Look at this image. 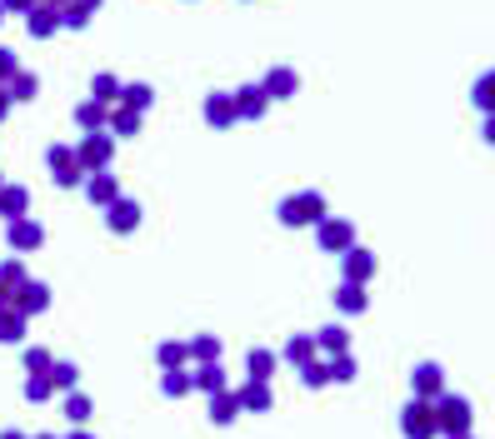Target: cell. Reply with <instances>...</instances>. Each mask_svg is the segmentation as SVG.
<instances>
[{"mask_svg":"<svg viewBox=\"0 0 495 439\" xmlns=\"http://www.w3.org/2000/svg\"><path fill=\"white\" fill-rule=\"evenodd\" d=\"M15 70H21V61H15V51H5V45H0V85H5V80H11Z\"/></svg>","mask_w":495,"mask_h":439,"instance_id":"obj_42","label":"cell"},{"mask_svg":"<svg viewBox=\"0 0 495 439\" xmlns=\"http://www.w3.org/2000/svg\"><path fill=\"white\" fill-rule=\"evenodd\" d=\"M335 260H341V275L356 280V285H370V280H375V264H381L375 250H366V245H351V250H341Z\"/></svg>","mask_w":495,"mask_h":439,"instance_id":"obj_7","label":"cell"},{"mask_svg":"<svg viewBox=\"0 0 495 439\" xmlns=\"http://www.w3.org/2000/svg\"><path fill=\"white\" fill-rule=\"evenodd\" d=\"M70 5H76V11H86V15H95L105 5V0H70Z\"/></svg>","mask_w":495,"mask_h":439,"instance_id":"obj_46","label":"cell"},{"mask_svg":"<svg viewBox=\"0 0 495 439\" xmlns=\"http://www.w3.org/2000/svg\"><path fill=\"white\" fill-rule=\"evenodd\" d=\"M186 350H191V364L220 360V339H216V335H195V339H186Z\"/></svg>","mask_w":495,"mask_h":439,"instance_id":"obj_36","label":"cell"},{"mask_svg":"<svg viewBox=\"0 0 495 439\" xmlns=\"http://www.w3.org/2000/svg\"><path fill=\"white\" fill-rule=\"evenodd\" d=\"M260 90L270 95V105H276V101H295V90H301V76H295V65H270L266 80H260Z\"/></svg>","mask_w":495,"mask_h":439,"instance_id":"obj_9","label":"cell"},{"mask_svg":"<svg viewBox=\"0 0 495 439\" xmlns=\"http://www.w3.org/2000/svg\"><path fill=\"white\" fill-rule=\"evenodd\" d=\"M276 220H280L285 230H301V215H295V200H291V195H285V200L276 205Z\"/></svg>","mask_w":495,"mask_h":439,"instance_id":"obj_41","label":"cell"},{"mask_svg":"<svg viewBox=\"0 0 495 439\" xmlns=\"http://www.w3.org/2000/svg\"><path fill=\"white\" fill-rule=\"evenodd\" d=\"M295 370H301V385L305 389H326L330 385V364L320 360V354H316V360H305V364H295Z\"/></svg>","mask_w":495,"mask_h":439,"instance_id":"obj_34","label":"cell"},{"mask_svg":"<svg viewBox=\"0 0 495 439\" xmlns=\"http://www.w3.org/2000/svg\"><path fill=\"white\" fill-rule=\"evenodd\" d=\"M291 200H295V215H301V230L330 215V205H326V195H320V190H295Z\"/></svg>","mask_w":495,"mask_h":439,"instance_id":"obj_16","label":"cell"},{"mask_svg":"<svg viewBox=\"0 0 495 439\" xmlns=\"http://www.w3.org/2000/svg\"><path fill=\"white\" fill-rule=\"evenodd\" d=\"M0 215H5V220H15V215H30V190L15 185V180H5V185H0Z\"/></svg>","mask_w":495,"mask_h":439,"instance_id":"obj_22","label":"cell"},{"mask_svg":"<svg viewBox=\"0 0 495 439\" xmlns=\"http://www.w3.org/2000/svg\"><path fill=\"white\" fill-rule=\"evenodd\" d=\"M30 5H36V0H0V11H5V15H26Z\"/></svg>","mask_w":495,"mask_h":439,"instance_id":"obj_45","label":"cell"},{"mask_svg":"<svg viewBox=\"0 0 495 439\" xmlns=\"http://www.w3.org/2000/svg\"><path fill=\"white\" fill-rule=\"evenodd\" d=\"M316 335H291L285 339V350H280V360L285 364H305V360H316Z\"/></svg>","mask_w":495,"mask_h":439,"instance_id":"obj_27","label":"cell"},{"mask_svg":"<svg viewBox=\"0 0 495 439\" xmlns=\"http://www.w3.org/2000/svg\"><path fill=\"white\" fill-rule=\"evenodd\" d=\"M26 400H30V404H51V400H55L51 375H30V379H26Z\"/></svg>","mask_w":495,"mask_h":439,"instance_id":"obj_37","label":"cell"},{"mask_svg":"<svg viewBox=\"0 0 495 439\" xmlns=\"http://www.w3.org/2000/svg\"><path fill=\"white\" fill-rule=\"evenodd\" d=\"M11 305L26 314V320H36V314L51 310V285H45V280H30V275H26L21 285L11 289Z\"/></svg>","mask_w":495,"mask_h":439,"instance_id":"obj_4","label":"cell"},{"mask_svg":"<svg viewBox=\"0 0 495 439\" xmlns=\"http://www.w3.org/2000/svg\"><path fill=\"white\" fill-rule=\"evenodd\" d=\"M11 115V95H5V85H0V120Z\"/></svg>","mask_w":495,"mask_h":439,"instance_id":"obj_47","label":"cell"},{"mask_svg":"<svg viewBox=\"0 0 495 439\" xmlns=\"http://www.w3.org/2000/svg\"><path fill=\"white\" fill-rule=\"evenodd\" d=\"M0 280H5V285H21V280H26V260H21V255H11V260H0Z\"/></svg>","mask_w":495,"mask_h":439,"instance_id":"obj_40","label":"cell"},{"mask_svg":"<svg viewBox=\"0 0 495 439\" xmlns=\"http://www.w3.org/2000/svg\"><path fill=\"white\" fill-rule=\"evenodd\" d=\"M470 400L466 394H450V389H441L435 394V435H456V439H466L470 435Z\"/></svg>","mask_w":495,"mask_h":439,"instance_id":"obj_1","label":"cell"},{"mask_svg":"<svg viewBox=\"0 0 495 439\" xmlns=\"http://www.w3.org/2000/svg\"><path fill=\"white\" fill-rule=\"evenodd\" d=\"M51 175H55V185H61V190H76L80 180H86V170H80L76 160H65V165H51Z\"/></svg>","mask_w":495,"mask_h":439,"instance_id":"obj_39","label":"cell"},{"mask_svg":"<svg viewBox=\"0 0 495 439\" xmlns=\"http://www.w3.org/2000/svg\"><path fill=\"white\" fill-rule=\"evenodd\" d=\"M235 400H241V414H270L276 394H270V379H251V385L235 389Z\"/></svg>","mask_w":495,"mask_h":439,"instance_id":"obj_13","label":"cell"},{"mask_svg":"<svg viewBox=\"0 0 495 439\" xmlns=\"http://www.w3.org/2000/svg\"><path fill=\"white\" fill-rule=\"evenodd\" d=\"M366 285H356V280H341L335 285V310L341 314H366Z\"/></svg>","mask_w":495,"mask_h":439,"instance_id":"obj_23","label":"cell"},{"mask_svg":"<svg viewBox=\"0 0 495 439\" xmlns=\"http://www.w3.org/2000/svg\"><path fill=\"white\" fill-rule=\"evenodd\" d=\"M410 389H416V400H435V394L445 389V370L435 360L416 364V370H410Z\"/></svg>","mask_w":495,"mask_h":439,"instance_id":"obj_12","label":"cell"},{"mask_svg":"<svg viewBox=\"0 0 495 439\" xmlns=\"http://www.w3.org/2000/svg\"><path fill=\"white\" fill-rule=\"evenodd\" d=\"M51 385H55V394H65V389H76L80 385V364H70V360H51Z\"/></svg>","mask_w":495,"mask_h":439,"instance_id":"obj_31","label":"cell"},{"mask_svg":"<svg viewBox=\"0 0 495 439\" xmlns=\"http://www.w3.org/2000/svg\"><path fill=\"white\" fill-rule=\"evenodd\" d=\"M475 105H481V110H491V76L475 80Z\"/></svg>","mask_w":495,"mask_h":439,"instance_id":"obj_43","label":"cell"},{"mask_svg":"<svg viewBox=\"0 0 495 439\" xmlns=\"http://www.w3.org/2000/svg\"><path fill=\"white\" fill-rule=\"evenodd\" d=\"M105 115H111V105L80 101V105H76V126H80V130H105Z\"/></svg>","mask_w":495,"mask_h":439,"instance_id":"obj_33","label":"cell"},{"mask_svg":"<svg viewBox=\"0 0 495 439\" xmlns=\"http://www.w3.org/2000/svg\"><path fill=\"white\" fill-rule=\"evenodd\" d=\"M70 155H76V165L86 170V175H90V170H105L111 155H115V135H111V130H80V145Z\"/></svg>","mask_w":495,"mask_h":439,"instance_id":"obj_2","label":"cell"},{"mask_svg":"<svg viewBox=\"0 0 495 439\" xmlns=\"http://www.w3.org/2000/svg\"><path fill=\"white\" fill-rule=\"evenodd\" d=\"M205 126H235V101H230V90H216V95H205Z\"/></svg>","mask_w":495,"mask_h":439,"instance_id":"obj_19","label":"cell"},{"mask_svg":"<svg viewBox=\"0 0 495 439\" xmlns=\"http://www.w3.org/2000/svg\"><path fill=\"white\" fill-rule=\"evenodd\" d=\"M65 160H76L70 145H51V150H45V165H65Z\"/></svg>","mask_w":495,"mask_h":439,"instance_id":"obj_44","label":"cell"},{"mask_svg":"<svg viewBox=\"0 0 495 439\" xmlns=\"http://www.w3.org/2000/svg\"><path fill=\"white\" fill-rule=\"evenodd\" d=\"M40 5H55V11H61V5H70V0H40Z\"/></svg>","mask_w":495,"mask_h":439,"instance_id":"obj_49","label":"cell"},{"mask_svg":"<svg viewBox=\"0 0 495 439\" xmlns=\"http://www.w3.org/2000/svg\"><path fill=\"white\" fill-rule=\"evenodd\" d=\"M191 389H201V394H216V389H226V370H220V360H201L191 370Z\"/></svg>","mask_w":495,"mask_h":439,"instance_id":"obj_20","label":"cell"},{"mask_svg":"<svg viewBox=\"0 0 495 439\" xmlns=\"http://www.w3.org/2000/svg\"><path fill=\"white\" fill-rule=\"evenodd\" d=\"M115 95H120V80H115L111 70H95V80H90V101L115 105Z\"/></svg>","mask_w":495,"mask_h":439,"instance_id":"obj_35","label":"cell"},{"mask_svg":"<svg viewBox=\"0 0 495 439\" xmlns=\"http://www.w3.org/2000/svg\"><path fill=\"white\" fill-rule=\"evenodd\" d=\"M140 215H145V210H140V200H130L126 190H120V195L105 205V230H111V235H136Z\"/></svg>","mask_w":495,"mask_h":439,"instance_id":"obj_6","label":"cell"},{"mask_svg":"<svg viewBox=\"0 0 495 439\" xmlns=\"http://www.w3.org/2000/svg\"><path fill=\"white\" fill-rule=\"evenodd\" d=\"M140 120H145V115L130 110V105H111V115H105V130H111L115 140H136V135H140Z\"/></svg>","mask_w":495,"mask_h":439,"instance_id":"obj_15","label":"cell"},{"mask_svg":"<svg viewBox=\"0 0 495 439\" xmlns=\"http://www.w3.org/2000/svg\"><path fill=\"white\" fill-rule=\"evenodd\" d=\"M5 95H11V105H30V101L40 95V76L21 65V70H15L11 80H5Z\"/></svg>","mask_w":495,"mask_h":439,"instance_id":"obj_18","label":"cell"},{"mask_svg":"<svg viewBox=\"0 0 495 439\" xmlns=\"http://www.w3.org/2000/svg\"><path fill=\"white\" fill-rule=\"evenodd\" d=\"M326 364H330V385H351V379L360 375V364L351 360V350H341V354H326Z\"/></svg>","mask_w":495,"mask_h":439,"instance_id":"obj_32","label":"cell"},{"mask_svg":"<svg viewBox=\"0 0 495 439\" xmlns=\"http://www.w3.org/2000/svg\"><path fill=\"white\" fill-rule=\"evenodd\" d=\"M5 245H11L15 255H36L40 245H45V225L30 220V215H15L11 225H5Z\"/></svg>","mask_w":495,"mask_h":439,"instance_id":"obj_5","label":"cell"},{"mask_svg":"<svg viewBox=\"0 0 495 439\" xmlns=\"http://www.w3.org/2000/svg\"><path fill=\"white\" fill-rule=\"evenodd\" d=\"M0 20H5V11H0Z\"/></svg>","mask_w":495,"mask_h":439,"instance_id":"obj_51","label":"cell"},{"mask_svg":"<svg viewBox=\"0 0 495 439\" xmlns=\"http://www.w3.org/2000/svg\"><path fill=\"white\" fill-rule=\"evenodd\" d=\"M21 339H26V314L15 305H5L0 310V345H21Z\"/></svg>","mask_w":495,"mask_h":439,"instance_id":"obj_26","label":"cell"},{"mask_svg":"<svg viewBox=\"0 0 495 439\" xmlns=\"http://www.w3.org/2000/svg\"><path fill=\"white\" fill-rule=\"evenodd\" d=\"M230 101H235V120H260V115L270 110V95L260 85H241L230 90Z\"/></svg>","mask_w":495,"mask_h":439,"instance_id":"obj_11","label":"cell"},{"mask_svg":"<svg viewBox=\"0 0 495 439\" xmlns=\"http://www.w3.org/2000/svg\"><path fill=\"white\" fill-rule=\"evenodd\" d=\"M0 185H5V175H0Z\"/></svg>","mask_w":495,"mask_h":439,"instance_id":"obj_50","label":"cell"},{"mask_svg":"<svg viewBox=\"0 0 495 439\" xmlns=\"http://www.w3.org/2000/svg\"><path fill=\"white\" fill-rule=\"evenodd\" d=\"M235 419H241V400H235V389H216V394H210V425L216 429H226V425H235Z\"/></svg>","mask_w":495,"mask_h":439,"instance_id":"obj_17","label":"cell"},{"mask_svg":"<svg viewBox=\"0 0 495 439\" xmlns=\"http://www.w3.org/2000/svg\"><path fill=\"white\" fill-rule=\"evenodd\" d=\"M316 350H320V354H341V350H351V329H345V325H326V329H316Z\"/></svg>","mask_w":495,"mask_h":439,"instance_id":"obj_29","label":"cell"},{"mask_svg":"<svg viewBox=\"0 0 495 439\" xmlns=\"http://www.w3.org/2000/svg\"><path fill=\"white\" fill-rule=\"evenodd\" d=\"M276 364H280V354L266 350V345H255V350L245 354V370H251V379H270V375H276Z\"/></svg>","mask_w":495,"mask_h":439,"instance_id":"obj_28","label":"cell"},{"mask_svg":"<svg viewBox=\"0 0 495 439\" xmlns=\"http://www.w3.org/2000/svg\"><path fill=\"white\" fill-rule=\"evenodd\" d=\"M80 190H86V200L95 205V210H105V205L115 200V195H120V180L111 175V165H105V170H90L86 180H80Z\"/></svg>","mask_w":495,"mask_h":439,"instance_id":"obj_10","label":"cell"},{"mask_svg":"<svg viewBox=\"0 0 495 439\" xmlns=\"http://www.w3.org/2000/svg\"><path fill=\"white\" fill-rule=\"evenodd\" d=\"M51 360H55V354L45 350V345H30V350L21 354V364H26V375H45V370H51Z\"/></svg>","mask_w":495,"mask_h":439,"instance_id":"obj_38","label":"cell"},{"mask_svg":"<svg viewBox=\"0 0 495 439\" xmlns=\"http://www.w3.org/2000/svg\"><path fill=\"white\" fill-rule=\"evenodd\" d=\"M161 394L165 400H186V394H191V370H186V364L161 370Z\"/></svg>","mask_w":495,"mask_h":439,"instance_id":"obj_24","label":"cell"},{"mask_svg":"<svg viewBox=\"0 0 495 439\" xmlns=\"http://www.w3.org/2000/svg\"><path fill=\"white\" fill-rule=\"evenodd\" d=\"M115 105H130V110L145 115V110L155 105V85H145V80H130V85H126V80H120V95H115Z\"/></svg>","mask_w":495,"mask_h":439,"instance_id":"obj_21","label":"cell"},{"mask_svg":"<svg viewBox=\"0 0 495 439\" xmlns=\"http://www.w3.org/2000/svg\"><path fill=\"white\" fill-rule=\"evenodd\" d=\"M400 435H410V439L435 435V400H410L400 410Z\"/></svg>","mask_w":495,"mask_h":439,"instance_id":"obj_8","label":"cell"},{"mask_svg":"<svg viewBox=\"0 0 495 439\" xmlns=\"http://www.w3.org/2000/svg\"><path fill=\"white\" fill-rule=\"evenodd\" d=\"M155 364H161V370L191 364V350H186V339H161V345H155Z\"/></svg>","mask_w":495,"mask_h":439,"instance_id":"obj_30","label":"cell"},{"mask_svg":"<svg viewBox=\"0 0 495 439\" xmlns=\"http://www.w3.org/2000/svg\"><path fill=\"white\" fill-rule=\"evenodd\" d=\"M316 245L326 255H341L356 245V220H341V215H326V220H316Z\"/></svg>","mask_w":495,"mask_h":439,"instance_id":"obj_3","label":"cell"},{"mask_svg":"<svg viewBox=\"0 0 495 439\" xmlns=\"http://www.w3.org/2000/svg\"><path fill=\"white\" fill-rule=\"evenodd\" d=\"M21 20H26V30H30L36 40H51L55 30H61V11H55V5H40V0L30 5L26 15H21Z\"/></svg>","mask_w":495,"mask_h":439,"instance_id":"obj_14","label":"cell"},{"mask_svg":"<svg viewBox=\"0 0 495 439\" xmlns=\"http://www.w3.org/2000/svg\"><path fill=\"white\" fill-rule=\"evenodd\" d=\"M65 419H70V425H86L90 414H95V400H90V394H80V385L76 389H65Z\"/></svg>","mask_w":495,"mask_h":439,"instance_id":"obj_25","label":"cell"},{"mask_svg":"<svg viewBox=\"0 0 495 439\" xmlns=\"http://www.w3.org/2000/svg\"><path fill=\"white\" fill-rule=\"evenodd\" d=\"M5 305H11V285H5V280H0V310H5Z\"/></svg>","mask_w":495,"mask_h":439,"instance_id":"obj_48","label":"cell"}]
</instances>
